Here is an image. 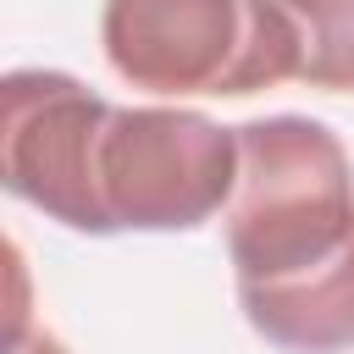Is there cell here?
I'll return each mask as SVG.
<instances>
[{"label": "cell", "instance_id": "3", "mask_svg": "<svg viewBox=\"0 0 354 354\" xmlns=\"http://www.w3.org/2000/svg\"><path fill=\"white\" fill-rule=\"evenodd\" d=\"M238 188V127L188 105H116L100 133L94 205L111 232H194Z\"/></svg>", "mask_w": 354, "mask_h": 354}, {"label": "cell", "instance_id": "5", "mask_svg": "<svg viewBox=\"0 0 354 354\" xmlns=\"http://www.w3.org/2000/svg\"><path fill=\"white\" fill-rule=\"evenodd\" d=\"M299 22V83L321 94H354V0H282Z\"/></svg>", "mask_w": 354, "mask_h": 354}, {"label": "cell", "instance_id": "4", "mask_svg": "<svg viewBox=\"0 0 354 354\" xmlns=\"http://www.w3.org/2000/svg\"><path fill=\"white\" fill-rule=\"evenodd\" d=\"M111 100L77 83L72 72H44V66H17L0 77V183L22 205L44 210L50 221L72 232L100 227L94 205V160H100V133L111 122Z\"/></svg>", "mask_w": 354, "mask_h": 354}, {"label": "cell", "instance_id": "6", "mask_svg": "<svg viewBox=\"0 0 354 354\" xmlns=\"http://www.w3.org/2000/svg\"><path fill=\"white\" fill-rule=\"evenodd\" d=\"M6 354H66V343L44 326H28L22 337H6Z\"/></svg>", "mask_w": 354, "mask_h": 354}, {"label": "cell", "instance_id": "2", "mask_svg": "<svg viewBox=\"0 0 354 354\" xmlns=\"http://www.w3.org/2000/svg\"><path fill=\"white\" fill-rule=\"evenodd\" d=\"M100 44L155 100H249L299 83V22L282 0H105Z\"/></svg>", "mask_w": 354, "mask_h": 354}, {"label": "cell", "instance_id": "1", "mask_svg": "<svg viewBox=\"0 0 354 354\" xmlns=\"http://www.w3.org/2000/svg\"><path fill=\"white\" fill-rule=\"evenodd\" d=\"M238 299L337 271L354 254V160L315 116L238 127V188L221 210Z\"/></svg>", "mask_w": 354, "mask_h": 354}]
</instances>
